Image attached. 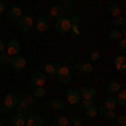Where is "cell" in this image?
I'll use <instances>...</instances> for the list:
<instances>
[{
	"instance_id": "83f0119b",
	"label": "cell",
	"mask_w": 126,
	"mask_h": 126,
	"mask_svg": "<svg viewBox=\"0 0 126 126\" xmlns=\"http://www.w3.org/2000/svg\"><path fill=\"white\" fill-rule=\"evenodd\" d=\"M61 5H62V9L72 10L74 9V0H61Z\"/></svg>"
},
{
	"instance_id": "484cf974",
	"label": "cell",
	"mask_w": 126,
	"mask_h": 126,
	"mask_svg": "<svg viewBox=\"0 0 126 126\" xmlns=\"http://www.w3.org/2000/svg\"><path fill=\"white\" fill-rule=\"evenodd\" d=\"M14 109H17V113H24V114H25V109H27V103H25V99H24V97L19 99L17 106L14 108Z\"/></svg>"
},
{
	"instance_id": "ab89813d",
	"label": "cell",
	"mask_w": 126,
	"mask_h": 126,
	"mask_svg": "<svg viewBox=\"0 0 126 126\" xmlns=\"http://www.w3.org/2000/svg\"><path fill=\"white\" fill-rule=\"evenodd\" d=\"M9 113H10V109H9V108H7V106H3V108H2V109H0V114H2V116H7Z\"/></svg>"
},
{
	"instance_id": "44dd1931",
	"label": "cell",
	"mask_w": 126,
	"mask_h": 126,
	"mask_svg": "<svg viewBox=\"0 0 126 126\" xmlns=\"http://www.w3.org/2000/svg\"><path fill=\"white\" fill-rule=\"evenodd\" d=\"M104 106H106L108 109H116V108H118L116 96H108L106 101H104Z\"/></svg>"
},
{
	"instance_id": "30bf717a",
	"label": "cell",
	"mask_w": 126,
	"mask_h": 126,
	"mask_svg": "<svg viewBox=\"0 0 126 126\" xmlns=\"http://www.w3.org/2000/svg\"><path fill=\"white\" fill-rule=\"evenodd\" d=\"M66 101H67L69 104H79L81 94H79L78 89H69L67 93H66Z\"/></svg>"
},
{
	"instance_id": "cb8c5ba5",
	"label": "cell",
	"mask_w": 126,
	"mask_h": 126,
	"mask_svg": "<svg viewBox=\"0 0 126 126\" xmlns=\"http://www.w3.org/2000/svg\"><path fill=\"white\" fill-rule=\"evenodd\" d=\"M56 125L57 126H71V118L59 116V118H56Z\"/></svg>"
},
{
	"instance_id": "8d00e7d4",
	"label": "cell",
	"mask_w": 126,
	"mask_h": 126,
	"mask_svg": "<svg viewBox=\"0 0 126 126\" xmlns=\"http://www.w3.org/2000/svg\"><path fill=\"white\" fill-rule=\"evenodd\" d=\"M24 99H25L27 106H32V104H35V97H34V96H27V97H24Z\"/></svg>"
},
{
	"instance_id": "5bb4252c",
	"label": "cell",
	"mask_w": 126,
	"mask_h": 126,
	"mask_svg": "<svg viewBox=\"0 0 126 126\" xmlns=\"http://www.w3.org/2000/svg\"><path fill=\"white\" fill-rule=\"evenodd\" d=\"M119 89H121V84H119L118 81H114V79L108 81V84H106V91L109 93V96H114V94H116Z\"/></svg>"
},
{
	"instance_id": "4316f807",
	"label": "cell",
	"mask_w": 126,
	"mask_h": 126,
	"mask_svg": "<svg viewBox=\"0 0 126 126\" xmlns=\"http://www.w3.org/2000/svg\"><path fill=\"white\" fill-rule=\"evenodd\" d=\"M123 24H125V19H123L121 15H118V17H113V27L119 29V27H123Z\"/></svg>"
},
{
	"instance_id": "d6986e66",
	"label": "cell",
	"mask_w": 126,
	"mask_h": 126,
	"mask_svg": "<svg viewBox=\"0 0 126 126\" xmlns=\"http://www.w3.org/2000/svg\"><path fill=\"white\" fill-rule=\"evenodd\" d=\"M10 121H12L14 126H25V116H24V113H15L14 116L10 118Z\"/></svg>"
},
{
	"instance_id": "8992f818",
	"label": "cell",
	"mask_w": 126,
	"mask_h": 126,
	"mask_svg": "<svg viewBox=\"0 0 126 126\" xmlns=\"http://www.w3.org/2000/svg\"><path fill=\"white\" fill-rule=\"evenodd\" d=\"M46 82H47V76L39 71V72H34L32 74V78H30V84L32 87H40V86H46Z\"/></svg>"
},
{
	"instance_id": "d590c367",
	"label": "cell",
	"mask_w": 126,
	"mask_h": 126,
	"mask_svg": "<svg viewBox=\"0 0 126 126\" xmlns=\"http://www.w3.org/2000/svg\"><path fill=\"white\" fill-rule=\"evenodd\" d=\"M69 20H71L72 25H79L81 24V17L79 15H72V17H69Z\"/></svg>"
},
{
	"instance_id": "d6a6232c",
	"label": "cell",
	"mask_w": 126,
	"mask_h": 126,
	"mask_svg": "<svg viewBox=\"0 0 126 126\" xmlns=\"http://www.w3.org/2000/svg\"><path fill=\"white\" fill-rule=\"evenodd\" d=\"M125 49H126V40H125V37H121V39L118 40V50H119V54H125Z\"/></svg>"
},
{
	"instance_id": "3957f363",
	"label": "cell",
	"mask_w": 126,
	"mask_h": 126,
	"mask_svg": "<svg viewBox=\"0 0 126 126\" xmlns=\"http://www.w3.org/2000/svg\"><path fill=\"white\" fill-rule=\"evenodd\" d=\"M17 22H19V30L24 32V34H27V32H30L34 29V19L30 15H27V14H22V17Z\"/></svg>"
},
{
	"instance_id": "f35d334b",
	"label": "cell",
	"mask_w": 126,
	"mask_h": 126,
	"mask_svg": "<svg viewBox=\"0 0 126 126\" xmlns=\"http://www.w3.org/2000/svg\"><path fill=\"white\" fill-rule=\"evenodd\" d=\"M108 111V108L104 106V104H101V106H97V114H103L104 116V113Z\"/></svg>"
},
{
	"instance_id": "e0dca14e",
	"label": "cell",
	"mask_w": 126,
	"mask_h": 126,
	"mask_svg": "<svg viewBox=\"0 0 126 126\" xmlns=\"http://www.w3.org/2000/svg\"><path fill=\"white\" fill-rule=\"evenodd\" d=\"M62 12H64L62 5H54L52 9L49 10V15H46V17H49V19H59V17H62Z\"/></svg>"
},
{
	"instance_id": "4dcf8cb0",
	"label": "cell",
	"mask_w": 126,
	"mask_h": 126,
	"mask_svg": "<svg viewBox=\"0 0 126 126\" xmlns=\"http://www.w3.org/2000/svg\"><path fill=\"white\" fill-rule=\"evenodd\" d=\"M114 121H116L118 126H126V116H125V114H116Z\"/></svg>"
},
{
	"instance_id": "2e32d148",
	"label": "cell",
	"mask_w": 126,
	"mask_h": 126,
	"mask_svg": "<svg viewBox=\"0 0 126 126\" xmlns=\"http://www.w3.org/2000/svg\"><path fill=\"white\" fill-rule=\"evenodd\" d=\"M74 67H76V71L82 72V74H91L93 72V64H89V62H78V64H74Z\"/></svg>"
},
{
	"instance_id": "ffe728a7",
	"label": "cell",
	"mask_w": 126,
	"mask_h": 126,
	"mask_svg": "<svg viewBox=\"0 0 126 126\" xmlns=\"http://www.w3.org/2000/svg\"><path fill=\"white\" fill-rule=\"evenodd\" d=\"M64 106H66V104H64L62 99H50V101H49V108L54 109V111H62Z\"/></svg>"
},
{
	"instance_id": "f546056e",
	"label": "cell",
	"mask_w": 126,
	"mask_h": 126,
	"mask_svg": "<svg viewBox=\"0 0 126 126\" xmlns=\"http://www.w3.org/2000/svg\"><path fill=\"white\" fill-rule=\"evenodd\" d=\"M104 118H106L108 121H114V118H116V109H108L106 113H104Z\"/></svg>"
},
{
	"instance_id": "277c9868",
	"label": "cell",
	"mask_w": 126,
	"mask_h": 126,
	"mask_svg": "<svg viewBox=\"0 0 126 126\" xmlns=\"http://www.w3.org/2000/svg\"><path fill=\"white\" fill-rule=\"evenodd\" d=\"M5 54L12 57V56H17L20 54V42L17 39H10L7 44H5Z\"/></svg>"
},
{
	"instance_id": "6da1fadb",
	"label": "cell",
	"mask_w": 126,
	"mask_h": 126,
	"mask_svg": "<svg viewBox=\"0 0 126 126\" xmlns=\"http://www.w3.org/2000/svg\"><path fill=\"white\" fill-rule=\"evenodd\" d=\"M54 76H56V79L61 84H69L72 81V71L67 66H62V64L56 62V72H54Z\"/></svg>"
},
{
	"instance_id": "4fadbf2b",
	"label": "cell",
	"mask_w": 126,
	"mask_h": 126,
	"mask_svg": "<svg viewBox=\"0 0 126 126\" xmlns=\"http://www.w3.org/2000/svg\"><path fill=\"white\" fill-rule=\"evenodd\" d=\"M108 12H109L113 17H118V15H121V5L118 3L116 0H111V2L108 3Z\"/></svg>"
},
{
	"instance_id": "7402d4cb",
	"label": "cell",
	"mask_w": 126,
	"mask_h": 126,
	"mask_svg": "<svg viewBox=\"0 0 126 126\" xmlns=\"http://www.w3.org/2000/svg\"><path fill=\"white\" fill-rule=\"evenodd\" d=\"M42 72H44L46 76H50V74H54V72H56V62H49V64H44V69H42Z\"/></svg>"
},
{
	"instance_id": "f6af8a7d",
	"label": "cell",
	"mask_w": 126,
	"mask_h": 126,
	"mask_svg": "<svg viewBox=\"0 0 126 126\" xmlns=\"http://www.w3.org/2000/svg\"><path fill=\"white\" fill-rule=\"evenodd\" d=\"M0 126H3V125H2V123H0Z\"/></svg>"
},
{
	"instance_id": "7a4b0ae2",
	"label": "cell",
	"mask_w": 126,
	"mask_h": 126,
	"mask_svg": "<svg viewBox=\"0 0 126 126\" xmlns=\"http://www.w3.org/2000/svg\"><path fill=\"white\" fill-rule=\"evenodd\" d=\"M54 27H56V32H57V34H67L69 30H71V27H72V24H71L69 17H64V15H62V17L56 19Z\"/></svg>"
},
{
	"instance_id": "1f68e13d",
	"label": "cell",
	"mask_w": 126,
	"mask_h": 126,
	"mask_svg": "<svg viewBox=\"0 0 126 126\" xmlns=\"http://www.w3.org/2000/svg\"><path fill=\"white\" fill-rule=\"evenodd\" d=\"M79 104H81L82 109H86V108H89V106H93V104H94V99H81V101H79Z\"/></svg>"
},
{
	"instance_id": "7c38bea8",
	"label": "cell",
	"mask_w": 126,
	"mask_h": 126,
	"mask_svg": "<svg viewBox=\"0 0 126 126\" xmlns=\"http://www.w3.org/2000/svg\"><path fill=\"white\" fill-rule=\"evenodd\" d=\"M3 103H5V106L9 108V109H14V108L17 106V103H19V96L15 93H9L5 96V99H3Z\"/></svg>"
},
{
	"instance_id": "ac0fdd59",
	"label": "cell",
	"mask_w": 126,
	"mask_h": 126,
	"mask_svg": "<svg viewBox=\"0 0 126 126\" xmlns=\"http://www.w3.org/2000/svg\"><path fill=\"white\" fill-rule=\"evenodd\" d=\"M114 67L118 71H125L126 69V57L125 54H118L116 57H114Z\"/></svg>"
},
{
	"instance_id": "52a82bcc",
	"label": "cell",
	"mask_w": 126,
	"mask_h": 126,
	"mask_svg": "<svg viewBox=\"0 0 126 126\" xmlns=\"http://www.w3.org/2000/svg\"><path fill=\"white\" fill-rule=\"evenodd\" d=\"M34 27H35L37 32L44 34V32H47L49 27H50V19H49V17H39V19L34 22Z\"/></svg>"
},
{
	"instance_id": "60d3db41",
	"label": "cell",
	"mask_w": 126,
	"mask_h": 126,
	"mask_svg": "<svg viewBox=\"0 0 126 126\" xmlns=\"http://www.w3.org/2000/svg\"><path fill=\"white\" fill-rule=\"evenodd\" d=\"M2 54H5V42L0 40V56H2Z\"/></svg>"
},
{
	"instance_id": "e575fe53",
	"label": "cell",
	"mask_w": 126,
	"mask_h": 126,
	"mask_svg": "<svg viewBox=\"0 0 126 126\" xmlns=\"http://www.w3.org/2000/svg\"><path fill=\"white\" fill-rule=\"evenodd\" d=\"M71 126H82V119L81 118H71Z\"/></svg>"
},
{
	"instance_id": "603a6c76",
	"label": "cell",
	"mask_w": 126,
	"mask_h": 126,
	"mask_svg": "<svg viewBox=\"0 0 126 126\" xmlns=\"http://www.w3.org/2000/svg\"><path fill=\"white\" fill-rule=\"evenodd\" d=\"M84 113H86V118H96L97 114V106L96 104H93V106H89L84 109Z\"/></svg>"
},
{
	"instance_id": "8fae6325",
	"label": "cell",
	"mask_w": 126,
	"mask_h": 126,
	"mask_svg": "<svg viewBox=\"0 0 126 126\" xmlns=\"http://www.w3.org/2000/svg\"><path fill=\"white\" fill-rule=\"evenodd\" d=\"M25 126H44V119L39 114H29L25 118Z\"/></svg>"
},
{
	"instance_id": "ba28073f",
	"label": "cell",
	"mask_w": 126,
	"mask_h": 126,
	"mask_svg": "<svg viewBox=\"0 0 126 126\" xmlns=\"http://www.w3.org/2000/svg\"><path fill=\"white\" fill-rule=\"evenodd\" d=\"M20 17H22V9H20L19 5H12V7H9V10H7V20H10V22H17Z\"/></svg>"
},
{
	"instance_id": "f1b7e54d",
	"label": "cell",
	"mask_w": 126,
	"mask_h": 126,
	"mask_svg": "<svg viewBox=\"0 0 126 126\" xmlns=\"http://www.w3.org/2000/svg\"><path fill=\"white\" fill-rule=\"evenodd\" d=\"M9 64H10V57L7 54H2L0 56V67H7Z\"/></svg>"
},
{
	"instance_id": "74e56055",
	"label": "cell",
	"mask_w": 126,
	"mask_h": 126,
	"mask_svg": "<svg viewBox=\"0 0 126 126\" xmlns=\"http://www.w3.org/2000/svg\"><path fill=\"white\" fill-rule=\"evenodd\" d=\"M69 32H72V35H74V37H78V35H79V25H72Z\"/></svg>"
},
{
	"instance_id": "9a60e30c",
	"label": "cell",
	"mask_w": 126,
	"mask_h": 126,
	"mask_svg": "<svg viewBox=\"0 0 126 126\" xmlns=\"http://www.w3.org/2000/svg\"><path fill=\"white\" fill-rule=\"evenodd\" d=\"M125 35H126L125 30L116 29V27H113V29L108 32V39H109V40H119L121 37H125Z\"/></svg>"
},
{
	"instance_id": "b9f144b4",
	"label": "cell",
	"mask_w": 126,
	"mask_h": 126,
	"mask_svg": "<svg viewBox=\"0 0 126 126\" xmlns=\"http://www.w3.org/2000/svg\"><path fill=\"white\" fill-rule=\"evenodd\" d=\"M5 2H0V14H2V12H5Z\"/></svg>"
},
{
	"instance_id": "9c48e42d",
	"label": "cell",
	"mask_w": 126,
	"mask_h": 126,
	"mask_svg": "<svg viewBox=\"0 0 126 126\" xmlns=\"http://www.w3.org/2000/svg\"><path fill=\"white\" fill-rule=\"evenodd\" d=\"M79 94H81V99H94L97 94V89L93 86H86L82 89H79Z\"/></svg>"
},
{
	"instance_id": "d4e9b609",
	"label": "cell",
	"mask_w": 126,
	"mask_h": 126,
	"mask_svg": "<svg viewBox=\"0 0 126 126\" xmlns=\"http://www.w3.org/2000/svg\"><path fill=\"white\" fill-rule=\"evenodd\" d=\"M32 96L35 97V99H42V97H46V89H44V86L34 87V94H32Z\"/></svg>"
},
{
	"instance_id": "ee69618b",
	"label": "cell",
	"mask_w": 126,
	"mask_h": 126,
	"mask_svg": "<svg viewBox=\"0 0 126 126\" xmlns=\"http://www.w3.org/2000/svg\"><path fill=\"white\" fill-rule=\"evenodd\" d=\"M0 2H5V0H0Z\"/></svg>"
},
{
	"instance_id": "836d02e7",
	"label": "cell",
	"mask_w": 126,
	"mask_h": 126,
	"mask_svg": "<svg viewBox=\"0 0 126 126\" xmlns=\"http://www.w3.org/2000/svg\"><path fill=\"white\" fill-rule=\"evenodd\" d=\"M99 57H101V56H99V52H97V50H91V52H89V59H91L93 62L99 61Z\"/></svg>"
},
{
	"instance_id": "5b68a950",
	"label": "cell",
	"mask_w": 126,
	"mask_h": 126,
	"mask_svg": "<svg viewBox=\"0 0 126 126\" xmlns=\"http://www.w3.org/2000/svg\"><path fill=\"white\" fill-rule=\"evenodd\" d=\"M9 66L14 69V71H22V69H25L27 62H25V57H24V56L17 54V56H12V57H10V64Z\"/></svg>"
},
{
	"instance_id": "7bdbcfd3",
	"label": "cell",
	"mask_w": 126,
	"mask_h": 126,
	"mask_svg": "<svg viewBox=\"0 0 126 126\" xmlns=\"http://www.w3.org/2000/svg\"><path fill=\"white\" fill-rule=\"evenodd\" d=\"M74 2H82V0H74Z\"/></svg>"
}]
</instances>
